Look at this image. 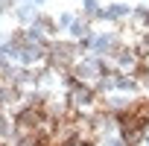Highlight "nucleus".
I'll list each match as a JSON object with an SVG mask.
<instances>
[{
	"mask_svg": "<svg viewBox=\"0 0 149 146\" xmlns=\"http://www.w3.org/2000/svg\"><path fill=\"white\" fill-rule=\"evenodd\" d=\"M38 15H41V12H38V6H32V3H18V6H15V18H18V24H21L24 29L32 26V24L38 21Z\"/></svg>",
	"mask_w": 149,
	"mask_h": 146,
	"instance_id": "obj_1",
	"label": "nucleus"
}]
</instances>
